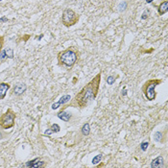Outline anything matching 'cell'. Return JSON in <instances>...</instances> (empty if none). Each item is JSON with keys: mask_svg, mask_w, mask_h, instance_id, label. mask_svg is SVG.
<instances>
[{"mask_svg": "<svg viewBox=\"0 0 168 168\" xmlns=\"http://www.w3.org/2000/svg\"><path fill=\"white\" fill-rule=\"evenodd\" d=\"M100 84L101 71L95 77L92 78V80H91L87 85H85V87L74 96L73 99L71 98V100L67 104L62 106L61 110H67V108H78L80 110L85 109L97 97L100 89Z\"/></svg>", "mask_w": 168, "mask_h": 168, "instance_id": "6da1fadb", "label": "cell"}, {"mask_svg": "<svg viewBox=\"0 0 168 168\" xmlns=\"http://www.w3.org/2000/svg\"><path fill=\"white\" fill-rule=\"evenodd\" d=\"M80 54L76 47L70 46L67 49L60 51L57 55L58 64L65 68H72L79 61Z\"/></svg>", "mask_w": 168, "mask_h": 168, "instance_id": "7a4b0ae2", "label": "cell"}, {"mask_svg": "<svg viewBox=\"0 0 168 168\" xmlns=\"http://www.w3.org/2000/svg\"><path fill=\"white\" fill-rule=\"evenodd\" d=\"M161 83H163V80L158 79V78L150 79V80L146 81L143 84V86L141 87V91L143 92L144 97H145L148 101H154L156 98H157L156 87L159 86Z\"/></svg>", "mask_w": 168, "mask_h": 168, "instance_id": "3957f363", "label": "cell"}, {"mask_svg": "<svg viewBox=\"0 0 168 168\" xmlns=\"http://www.w3.org/2000/svg\"><path fill=\"white\" fill-rule=\"evenodd\" d=\"M15 118L16 112L13 109L8 108V110L0 115V128L3 130H9L15 127Z\"/></svg>", "mask_w": 168, "mask_h": 168, "instance_id": "277c9868", "label": "cell"}, {"mask_svg": "<svg viewBox=\"0 0 168 168\" xmlns=\"http://www.w3.org/2000/svg\"><path fill=\"white\" fill-rule=\"evenodd\" d=\"M80 15H78L75 11H73L70 8H67L63 10L62 15V23L65 27H71L74 26L75 24L79 22Z\"/></svg>", "mask_w": 168, "mask_h": 168, "instance_id": "5b68a950", "label": "cell"}, {"mask_svg": "<svg viewBox=\"0 0 168 168\" xmlns=\"http://www.w3.org/2000/svg\"><path fill=\"white\" fill-rule=\"evenodd\" d=\"M27 91V85L25 83H17L12 88V94L15 96H21Z\"/></svg>", "mask_w": 168, "mask_h": 168, "instance_id": "8992f818", "label": "cell"}, {"mask_svg": "<svg viewBox=\"0 0 168 168\" xmlns=\"http://www.w3.org/2000/svg\"><path fill=\"white\" fill-rule=\"evenodd\" d=\"M45 165V161L41 160L40 158H35L31 160H28L24 163L22 166L28 167V168H40Z\"/></svg>", "mask_w": 168, "mask_h": 168, "instance_id": "52a82bcc", "label": "cell"}, {"mask_svg": "<svg viewBox=\"0 0 168 168\" xmlns=\"http://www.w3.org/2000/svg\"><path fill=\"white\" fill-rule=\"evenodd\" d=\"M71 100V96L69 94H64L63 95L61 98L59 99L58 102H56V103H53L52 106H51V109L52 110H57L59 109V108H61L62 106L65 105V104H67L68 102Z\"/></svg>", "mask_w": 168, "mask_h": 168, "instance_id": "ba28073f", "label": "cell"}, {"mask_svg": "<svg viewBox=\"0 0 168 168\" xmlns=\"http://www.w3.org/2000/svg\"><path fill=\"white\" fill-rule=\"evenodd\" d=\"M61 131V127H60V125L57 124V123H53L51 126H49L43 133V135L45 136H50L51 135L53 134H57L59 132Z\"/></svg>", "mask_w": 168, "mask_h": 168, "instance_id": "9c48e42d", "label": "cell"}, {"mask_svg": "<svg viewBox=\"0 0 168 168\" xmlns=\"http://www.w3.org/2000/svg\"><path fill=\"white\" fill-rule=\"evenodd\" d=\"M57 117L59 119H61L62 121L69 122L72 118V113L67 111V110H60L59 112L57 113Z\"/></svg>", "mask_w": 168, "mask_h": 168, "instance_id": "30bf717a", "label": "cell"}, {"mask_svg": "<svg viewBox=\"0 0 168 168\" xmlns=\"http://www.w3.org/2000/svg\"><path fill=\"white\" fill-rule=\"evenodd\" d=\"M164 159L163 156H159V157L155 158L152 161L151 164H150V167L151 168H163L164 167Z\"/></svg>", "mask_w": 168, "mask_h": 168, "instance_id": "8fae6325", "label": "cell"}, {"mask_svg": "<svg viewBox=\"0 0 168 168\" xmlns=\"http://www.w3.org/2000/svg\"><path fill=\"white\" fill-rule=\"evenodd\" d=\"M10 88H11V85L9 83H6V82L0 83V100H3L6 97L7 92L9 91Z\"/></svg>", "mask_w": 168, "mask_h": 168, "instance_id": "7c38bea8", "label": "cell"}, {"mask_svg": "<svg viewBox=\"0 0 168 168\" xmlns=\"http://www.w3.org/2000/svg\"><path fill=\"white\" fill-rule=\"evenodd\" d=\"M166 139V131L160 132L158 131L154 134V140L156 142H164Z\"/></svg>", "mask_w": 168, "mask_h": 168, "instance_id": "4fadbf2b", "label": "cell"}, {"mask_svg": "<svg viewBox=\"0 0 168 168\" xmlns=\"http://www.w3.org/2000/svg\"><path fill=\"white\" fill-rule=\"evenodd\" d=\"M168 12V0H164L158 6V13L159 15H163Z\"/></svg>", "mask_w": 168, "mask_h": 168, "instance_id": "5bb4252c", "label": "cell"}, {"mask_svg": "<svg viewBox=\"0 0 168 168\" xmlns=\"http://www.w3.org/2000/svg\"><path fill=\"white\" fill-rule=\"evenodd\" d=\"M91 125H89V123H87V122L84 124L81 127V130H80L83 136H88L89 135H91Z\"/></svg>", "mask_w": 168, "mask_h": 168, "instance_id": "9a60e30c", "label": "cell"}, {"mask_svg": "<svg viewBox=\"0 0 168 168\" xmlns=\"http://www.w3.org/2000/svg\"><path fill=\"white\" fill-rule=\"evenodd\" d=\"M149 144H150V141L147 139L145 140H143L140 144H139V149H140V151L142 152H146L147 151V149L149 147Z\"/></svg>", "mask_w": 168, "mask_h": 168, "instance_id": "2e32d148", "label": "cell"}, {"mask_svg": "<svg viewBox=\"0 0 168 168\" xmlns=\"http://www.w3.org/2000/svg\"><path fill=\"white\" fill-rule=\"evenodd\" d=\"M117 8H118V11L119 12H125L128 8V2L127 1H121L118 5H117Z\"/></svg>", "mask_w": 168, "mask_h": 168, "instance_id": "e0dca14e", "label": "cell"}, {"mask_svg": "<svg viewBox=\"0 0 168 168\" xmlns=\"http://www.w3.org/2000/svg\"><path fill=\"white\" fill-rule=\"evenodd\" d=\"M102 158H103V154H98V155H96L95 157L92 159L91 160V163L93 165H97L98 163H101V160H102Z\"/></svg>", "mask_w": 168, "mask_h": 168, "instance_id": "ac0fdd59", "label": "cell"}, {"mask_svg": "<svg viewBox=\"0 0 168 168\" xmlns=\"http://www.w3.org/2000/svg\"><path fill=\"white\" fill-rule=\"evenodd\" d=\"M7 54H6V50L5 49H2L1 52H0V63H3L7 61Z\"/></svg>", "mask_w": 168, "mask_h": 168, "instance_id": "d6986e66", "label": "cell"}, {"mask_svg": "<svg viewBox=\"0 0 168 168\" xmlns=\"http://www.w3.org/2000/svg\"><path fill=\"white\" fill-rule=\"evenodd\" d=\"M116 78L117 77H115V76H108L107 78H106V82L108 83V85H110V86H111V85H113V84L115 83V81H116Z\"/></svg>", "mask_w": 168, "mask_h": 168, "instance_id": "ffe728a7", "label": "cell"}, {"mask_svg": "<svg viewBox=\"0 0 168 168\" xmlns=\"http://www.w3.org/2000/svg\"><path fill=\"white\" fill-rule=\"evenodd\" d=\"M6 54H7L8 59H14L15 57V52L13 48H6Z\"/></svg>", "mask_w": 168, "mask_h": 168, "instance_id": "44dd1931", "label": "cell"}, {"mask_svg": "<svg viewBox=\"0 0 168 168\" xmlns=\"http://www.w3.org/2000/svg\"><path fill=\"white\" fill-rule=\"evenodd\" d=\"M9 135H10V134H8V133H6V132H4L3 129L0 130V140L6 139Z\"/></svg>", "mask_w": 168, "mask_h": 168, "instance_id": "7402d4cb", "label": "cell"}, {"mask_svg": "<svg viewBox=\"0 0 168 168\" xmlns=\"http://www.w3.org/2000/svg\"><path fill=\"white\" fill-rule=\"evenodd\" d=\"M149 15H150V11L147 9V10L144 11V12H143V14L141 15V19H142V20L147 19L148 17H149Z\"/></svg>", "mask_w": 168, "mask_h": 168, "instance_id": "603a6c76", "label": "cell"}, {"mask_svg": "<svg viewBox=\"0 0 168 168\" xmlns=\"http://www.w3.org/2000/svg\"><path fill=\"white\" fill-rule=\"evenodd\" d=\"M4 43H5V39L3 36H0V52H1L2 48L4 46Z\"/></svg>", "mask_w": 168, "mask_h": 168, "instance_id": "cb8c5ba5", "label": "cell"}, {"mask_svg": "<svg viewBox=\"0 0 168 168\" xmlns=\"http://www.w3.org/2000/svg\"><path fill=\"white\" fill-rule=\"evenodd\" d=\"M9 21V19L6 15H3L2 17H0V23H6Z\"/></svg>", "mask_w": 168, "mask_h": 168, "instance_id": "d4e9b609", "label": "cell"}, {"mask_svg": "<svg viewBox=\"0 0 168 168\" xmlns=\"http://www.w3.org/2000/svg\"><path fill=\"white\" fill-rule=\"evenodd\" d=\"M121 95H122V96H126V95H127V89H126V87H124V88L122 89Z\"/></svg>", "mask_w": 168, "mask_h": 168, "instance_id": "484cf974", "label": "cell"}, {"mask_svg": "<svg viewBox=\"0 0 168 168\" xmlns=\"http://www.w3.org/2000/svg\"><path fill=\"white\" fill-rule=\"evenodd\" d=\"M41 38H43V34H41L40 36H39V37H37V39H41Z\"/></svg>", "mask_w": 168, "mask_h": 168, "instance_id": "4316f807", "label": "cell"}, {"mask_svg": "<svg viewBox=\"0 0 168 168\" xmlns=\"http://www.w3.org/2000/svg\"><path fill=\"white\" fill-rule=\"evenodd\" d=\"M153 1H154V0H146V3H147V4H151Z\"/></svg>", "mask_w": 168, "mask_h": 168, "instance_id": "83f0119b", "label": "cell"}, {"mask_svg": "<svg viewBox=\"0 0 168 168\" xmlns=\"http://www.w3.org/2000/svg\"><path fill=\"white\" fill-rule=\"evenodd\" d=\"M103 166H105V164H103V163H102V164H98V165H96V167H97V168H99V167H103Z\"/></svg>", "mask_w": 168, "mask_h": 168, "instance_id": "f1b7e54d", "label": "cell"}, {"mask_svg": "<svg viewBox=\"0 0 168 168\" xmlns=\"http://www.w3.org/2000/svg\"><path fill=\"white\" fill-rule=\"evenodd\" d=\"M1 1H2V0H0V2H1Z\"/></svg>", "mask_w": 168, "mask_h": 168, "instance_id": "f546056e", "label": "cell"}]
</instances>
